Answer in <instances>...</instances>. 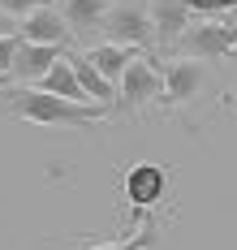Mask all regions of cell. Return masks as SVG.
I'll return each mask as SVG.
<instances>
[{
  "mask_svg": "<svg viewBox=\"0 0 237 250\" xmlns=\"http://www.w3.org/2000/svg\"><path fill=\"white\" fill-rule=\"evenodd\" d=\"M151 246H156V225H151V220H142V229H138V233L121 237V242H104V246H91V250H151Z\"/></svg>",
  "mask_w": 237,
  "mask_h": 250,
  "instance_id": "obj_14",
  "label": "cell"
},
{
  "mask_svg": "<svg viewBox=\"0 0 237 250\" xmlns=\"http://www.w3.org/2000/svg\"><path fill=\"white\" fill-rule=\"evenodd\" d=\"M233 56H237V52H233Z\"/></svg>",
  "mask_w": 237,
  "mask_h": 250,
  "instance_id": "obj_19",
  "label": "cell"
},
{
  "mask_svg": "<svg viewBox=\"0 0 237 250\" xmlns=\"http://www.w3.org/2000/svg\"><path fill=\"white\" fill-rule=\"evenodd\" d=\"M0 91H4V78H0Z\"/></svg>",
  "mask_w": 237,
  "mask_h": 250,
  "instance_id": "obj_18",
  "label": "cell"
},
{
  "mask_svg": "<svg viewBox=\"0 0 237 250\" xmlns=\"http://www.w3.org/2000/svg\"><path fill=\"white\" fill-rule=\"evenodd\" d=\"M173 52H181L185 61H211V56H233L237 52V22L224 18H207L194 22L181 39L173 43Z\"/></svg>",
  "mask_w": 237,
  "mask_h": 250,
  "instance_id": "obj_3",
  "label": "cell"
},
{
  "mask_svg": "<svg viewBox=\"0 0 237 250\" xmlns=\"http://www.w3.org/2000/svg\"><path fill=\"white\" fill-rule=\"evenodd\" d=\"M108 13H112V0H65V9H60L65 26L74 35H82V39H91L95 30H104Z\"/></svg>",
  "mask_w": 237,
  "mask_h": 250,
  "instance_id": "obj_9",
  "label": "cell"
},
{
  "mask_svg": "<svg viewBox=\"0 0 237 250\" xmlns=\"http://www.w3.org/2000/svg\"><path fill=\"white\" fill-rule=\"evenodd\" d=\"M35 91H48V95H56V100H69V104H95L86 91H82V82H78V74H74V65H69V56H60L56 61V69Z\"/></svg>",
  "mask_w": 237,
  "mask_h": 250,
  "instance_id": "obj_12",
  "label": "cell"
},
{
  "mask_svg": "<svg viewBox=\"0 0 237 250\" xmlns=\"http://www.w3.org/2000/svg\"><path fill=\"white\" fill-rule=\"evenodd\" d=\"M121 190H125V203L134 207V225H142V211L147 207H159L164 194H168V168L164 164H134L125 181H121Z\"/></svg>",
  "mask_w": 237,
  "mask_h": 250,
  "instance_id": "obj_4",
  "label": "cell"
},
{
  "mask_svg": "<svg viewBox=\"0 0 237 250\" xmlns=\"http://www.w3.org/2000/svg\"><path fill=\"white\" fill-rule=\"evenodd\" d=\"M60 56H65L60 48H48V43H26V39H22L18 61H13V78H18V82L26 78V82H35V86H39V82L56 69V61H60Z\"/></svg>",
  "mask_w": 237,
  "mask_h": 250,
  "instance_id": "obj_8",
  "label": "cell"
},
{
  "mask_svg": "<svg viewBox=\"0 0 237 250\" xmlns=\"http://www.w3.org/2000/svg\"><path fill=\"white\" fill-rule=\"evenodd\" d=\"M65 56H69V65H74V74H78L82 91L99 104V108H117V86H112V82L91 65V56H86V52H65Z\"/></svg>",
  "mask_w": 237,
  "mask_h": 250,
  "instance_id": "obj_11",
  "label": "cell"
},
{
  "mask_svg": "<svg viewBox=\"0 0 237 250\" xmlns=\"http://www.w3.org/2000/svg\"><path fill=\"white\" fill-rule=\"evenodd\" d=\"M9 26H13V18H4V13H0V35H13Z\"/></svg>",
  "mask_w": 237,
  "mask_h": 250,
  "instance_id": "obj_17",
  "label": "cell"
},
{
  "mask_svg": "<svg viewBox=\"0 0 237 250\" xmlns=\"http://www.w3.org/2000/svg\"><path fill=\"white\" fill-rule=\"evenodd\" d=\"M18 48H22V35H0V78H4V82L13 78V61H18Z\"/></svg>",
  "mask_w": 237,
  "mask_h": 250,
  "instance_id": "obj_15",
  "label": "cell"
},
{
  "mask_svg": "<svg viewBox=\"0 0 237 250\" xmlns=\"http://www.w3.org/2000/svg\"><path fill=\"white\" fill-rule=\"evenodd\" d=\"M203 82H207V65L203 61H185V56H177V61H168L164 65V108H173V104H190L198 91H203Z\"/></svg>",
  "mask_w": 237,
  "mask_h": 250,
  "instance_id": "obj_6",
  "label": "cell"
},
{
  "mask_svg": "<svg viewBox=\"0 0 237 250\" xmlns=\"http://www.w3.org/2000/svg\"><path fill=\"white\" fill-rule=\"evenodd\" d=\"M104 35L108 43H121V48H147L151 43V35H156V22H151V9H142V4H112V13H108L104 22Z\"/></svg>",
  "mask_w": 237,
  "mask_h": 250,
  "instance_id": "obj_5",
  "label": "cell"
},
{
  "mask_svg": "<svg viewBox=\"0 0 237 250\" xmlns=\"http://www.w3.org/2000/svg\"><path fill=\"white\" fill-rule=\"evenodd\" d=\"M9 108L18 121L30 125H95L108 121V108L99 104H69V100H56L48 91H9Z\"/></svg>",
  "mask_w": 237,
  "mask_h": 250,
  "instance_id": "obj_1",
  "label": "cell"
},
{
  "mask_svg": "<svg viewBox=\"0 0 237 250\" xmlns=\"http://www.w3.org/2000/svg\"><path fill=\"white\" fill-rule=\"evenodd\" d=\"M147 9H151V22H156L159 43H168V48L194 26V4H190V0H151Z\"/></svg>",
  "mask_w": 237,
  "mask_h": 250,
  "instance_id": "obj_7",
  "label": "cell"
},
{
  "mask_svg": "<svg viewBox=\"0 0 237 250\" xmlns=\"http://www.w3.org/2000/svg\"><path fill=\"white\" fill-rule=\"evenodd\" d=\"M26 43H48V48H60L65 39H69V26H65V18L56 13V9H35L26 22H22V30H18Z\"/></svg>",
  "mask_w": 237,
  "mask_h": 250,
  "instance_id": "obj_10",
  "label": "cell"
},
{
  "mask_svg": "<svg viewBox=\"0 0 237 250\" xmlns=\"http://www.w3.org/2000/svg\"><path fill=\"white\" fill-rule=\"evenodd\" d=\"M35 9H43V0H0V13L4 18H18V22H26Z\"/></svg>",
  "mask_w": 237,
  "mask_h": 250,
  "instance_id": "obj_16",
  "label": "cell"
},
{
  "mask_svg": "<svg viewBox=\"0 0 237 250\" xmlns=\"http://www.w3.org/2000/svg\"><path fill=\"white\" fill-rule=\"evenodd\" d=\"M159 100H164V65L151 52H142L125 69V78L117 82V108L134 112V108H147V104H159Z\"/></svg>",
  "mask_w": 237,
  "mask_h": 250,
  "instance_id": "obj_2",
  "label": "cell"
},
{
  "mask_svg": "<svg viewBox=\"0 0 237 250\" xmlns=\"http://www.w3.org/2000/svg\"><path fill=\"white\" fill-rule=\"evenodd\" d=\"M86 56H91V65H95V69L117 86V82L125 78V69H130L142 52H138V48H121V43H99V48H91Z\"/></svg>",
  "mask_w": 237,
  "mask_h": 250,
  "instance_id": "obj_13",
  "label": "cell"
}]
</instances>
